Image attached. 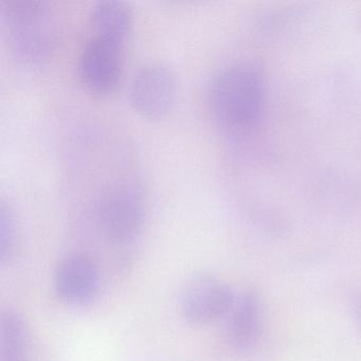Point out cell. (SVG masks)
I'll list each match as a JSON object with an SVG mask.
<instances>
[{
	"instance_id": "obj_1",
	"label": "cell",
	"mask_w": 361,
	"mask_h": 361,
	"mask_svg": "<svg viewBox=\"0 0 361 361\" xmlns=\"http://www.w3.org/2000/svg\"><path fill=\"white\" fill-rule=\"evenodd\" d=\"M263 75L249 64H233L219 71L209 90V104L216 121L231 132L257 126L265 109Z\"/></svg>"
},
{
	"instance_id": "obj_2",
	"label": "cell",
	"mask_w": 361,
	"mask_h": 361,
	"mask_svg": "<svg viewBox=\"0 0 361 361\" xmlns=\"http://www.w3.org/2000/svg\"><path fill=\"white\" fill-rule=\"evenodd\" d=\"M4 29L10 49L27 66L48 62L58 37V25L49 4L14 0L1 4Z\"/></svg>"
},
{
	"instance_id": "obj_3",
	"label": "cell",
	"mask_w": 361,
	"mask_h": 361,
	"mask_svg": "<svg viewBox=\"0 0 361 361\" xmlns=\"http://www.w3.org/2000/svg\"><path fill=\"white\" fill-rule=\"evenodd\" d=\"M142 192L135 183H117L98 198L96 219L107 240L126 245L139 238L145 223Z\"/></svg>"
},
{
	"instance_id": "obj_4",
	"label": "cell",
	"mask_w": 361,
	"mask_h": 361,
	"mask_svg": "<svg viewBox=\"0 0 361 361\" xmlns=\"http://www.w3.org/2000/svg\"><path fill=\"white\" fill-rule=\"evenodd\" d=\"M176 99V75L162 63L143 65L130 80L128 101L132 109L145 119H164L172 111Z\"/></svg>"
},
{
	"instance_id": "obj_5",
	"label": "cell",
	"mask_w": 361,
	"mask_h": 361,
	"mask_svg": "<svg viewBox=\"0 0 361 361\" xmlns=\"http://www.w3.org/2000/svg\"><path fill=\"white\" fill-rule=\"evenodd\" d=\"M235 298L231 289L215 276L198 274L181 287L178 308L181 316L194 324H208L229 314Z\"/></svg>"
},
{
	"instance_id": "obj_6",
	"label": "cell",
	"mask_w": 361,
	"mask_h": 361,
	"mask_svg": "<svg viewBox=\"0 0 361 361\" xmlns=\"http://www.w3.org/2000/svg\"><path fill=\"white\" fill-rule=\"evenodd\" d=\"M123 46L92 37L79 59L78 73L82 84L92 94H111L121 82Z\"/></svg>"
},
{
	"instance_id": "obj_7",
	"label": "cell",
	"mask_w": 361,
	"mask_h": 361,
	"mask_svg": "<svg viewBox=\"0 0 361 361\" xmlns=\"http://www.w3.org/2000/svg\"><path fill=\"white\" fill-rule=\"evenodd\" d=\"M54 286L61 300L71 305H86L96 299L100 287L98 268L92 259L73 253L59 262Z\"/></svg>"
},
{
	"instance_id": "obj_8",
	"label": "cell",
	"mask_w": 361,
	"mask_h": 361,
	"mask_svg": "<svg viewBox=\"0 0 361 361\" xmlns=\"http://www.w3.org/2000/svg\"><path fill=\"white\" fill-rule=\"evenodd\" d=\"M229 314L226 329L228 342L235 350H248L262 331L261 305L257 295L252 293L240 295Z\"/></svg>"
},
{
	"instance_id": "obj_9",
	"label": "cell",
	"mask_w": 361,
	"mask_h": 361,
	"mask_svg": "<svg viewBox=\"0 0 361 361\" xmlns=\"http://www.w3.org/2000/svg\"><path fill=\"white\" fill-rule=\"evenodd\" d=\"M90 24L94 37L123 46L132 32L134 14L128 4L106 0L92 8Z\"/></svg>"
},
{
	"instance_id": "obj_10",
	"label": "cell",
	"mask_w": 361,
	"mask_h": 361,
	"mask_svg": "<svg viewBox=\"0 0 361 361\" xmlns=\"http://www.w3.org/2000/svg\"><path fill=\"white\" fill-rule=\"evenodd\" d=\"M1 360L24 361L28 348V329L24 319L14 310L1 316Z\"/></svg>"
},
{
	"instance_id": "obj_11",
	"label": "cell",
	"mask_w": 361,
	"mask_h": 361,
	"mask_svg": "<svg viewBox=\"0 0 361 361\" xmlns=\"http://www.w3.org/2000/svg\"><path fill=\"white\" fill-rule=\"evenodd\" d=\"M16 217L11 207L5 202L0 207V257L7 261L11 257L16 247Z\"/></svg>"
},
{
	"instance_id": "obj_12",
	"label": "cell",
	"mask_w": 361,
	"mask_h": 361,
	"mask_svg": "<svg viewBox=\"0 0 361 361\" xmlns=\"http://www.w3.org/2000/svg\"><path fill=\"white\" fill-rule=\"evenodd\" d=\"M354 312L357 322H358L359 326L361 327V295H359V297L357 298L356 301H355Z\"/></svg>"
},
{
	"instance_id": "obj_13",
	"label": "cell",
	"mask_w": 361,
	"mask_h": 361,
	"mask_svg": "<svg viewBox=\"0 0 361 361\" xmlns=\"http://www.w3.org/2000/svg\"><path fill=\"white\" fill-rule=\"evenodd\" d=\"M360 25H361V18H360Z\"/></svg>"
}]
</instances>
